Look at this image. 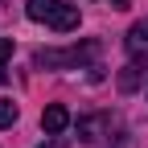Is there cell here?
<instances>
[{"label": "cell", "mask_w": 148, "mask_h": 148, "mask_svg": "<svg viewBox=\"0 0 148 148\" xmlns=\"http://www.w3.org/2000/svg\"><path fill=\"white\" fill-rule=\"evenodd\" d=\"M25 16L45 25V29H53V33H74L78 29V8L66 4V0H29Z\"/></svg>", "instance_id": "6da1fadb"}, {"label": "cell", "mask_w": 148, "mask_h": 148, "mask_svg": "<svg viewBox=\"0 0 148 148\" xmlns=\"http://www.w3.org/2000/svg\"><path fill=\"white\" fill-rule=\"evenodd\" d=\"M99 58V41H74L62 49H37L33 53V66L41 70H74V66H86Z\"/></svg>", "instance_id": "7a4b0ae2"}, {"label": "cell", "mask_w": 148, "mask_h": 148, "mask_svg": "<svg viewBox=\"0 0 148 148\" xmlns=\"http://www.w3.org/2000/svg\"><path fill=\"white\" fill-rule=\"evenodd\" d=\"M123 45H127V53L148 70V16L144 21H136L132 29H127V37H123Z\"/></svg>", "instance_id": "3957f363"}, {"label": "cell", "mask_w": 148, "mask_h": 148, "mask_svg": "<svg viewBox=\"0 0 148 148\" xmlns=\"http://www.w3.org/2000/svg\"><path fill=\"white\" fill-rule=\"evenodd\" d=\"M41 127H45V136H62L66 127H70V111H66L62 103L45 107V111H41Z\"/></svg>", "instance_id": "277c9868"}, {"label": "cell", "mask_w": 148, "mask_h": 148, "mask_svg": "<svg viewBox=\"0 0 148 148\" xmlns=\"http://www.w3.org/2000/svg\"><path fill=\"white\" fill-rule=\"evenodd\" d=\"M111 127V115H86V119H78V136L82 140H103L99 132H107Z\"/></svg>", "instance_id": "5b68a950"}, {"label": "cell", "mask_w": 148, "mask_h": 148, "mask_svg": "<svg viewBox=\"0 0 148 148\" xmlns=\"http://www.w3.org/2000/svg\"><path fill=\"white\" fill-rule=\"evenodd\" d=\"M8 58H12V37H0V86L8 82Z\"/></svg>", "instance_id": "8992f818"}, {"label": "cell", "mask_w": 148, "mask_h": 148, "mask_svg": "<svg viewBox=\"0 0 148 148\" xmlns=\"http://www.w3.org/2000/svg\"><path fill=\"white\" fill-rule=\"evenodd\" d=\"M16 115H21V111H16V103H12V99H0V127H12Z\"/></svg>", "instance_id": "52a82bcc"}, {"label": "cell", "mask_w": 148, "mask_h": 148, "mask_svg": "<svg viewBox=\"0 0 148 148\" xmlns=\"http://www.w3.org/2000/svg\"><path fill=\"white\" fill-rule=\"evenodd\" d=\"M136 86H140V66L119 70V90H136Z\"/></svg>", "instance_id": "ba28073f"}, {"label": "cell", "mask_w": 148, "mask_h": 148, "mask_svg": "<svg viewBox=\"0 0 148 148\" xmlns=\"http://www.w3.org/2000/svg\"><path fill=\"white\" fill-rule=\"evenodd\" d=\"M37 148H66V140H62V136H53V140H45V144H37Z\"/></svg>", "instance_id": "9c48e42d"}, {"label": "cell", "mask_w": 148, "mask_h": 148, "mask_svg": "<svg viewBox=\"0 0 148 148\" xmlns=\"http://www.w3.org/2000/svg\"><path fill=\"white\" fill-rule=\"evenodd\" d=\"M107 4H111V8H127V0H107Z\"/></svg>", "instance_id": "30bf717a"}]
</instances>
